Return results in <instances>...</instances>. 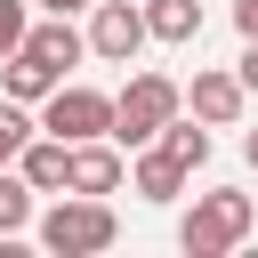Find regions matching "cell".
Listing matches in <instances>:
<instances>
[{
	"mask_svg": "<svg viewBox=\"0 0 258 258\" xmlns=\"http://www.w3.org/2000/svg\"><path fill=\"white\" fill-rule=\"evenodd\" d=\"M250 226H258V202L234 194V185H218V194H194V210L177 226V250L185 258H226L234 242H250Z\"/></svg>",
	"mask_w": 258,
	"mask_h": 258,
	"instance_id": "6da1fadb",
	"label": "cell"
},
{
	"mask_svg": "<svg viewBox=\"0 0 258 258\" xmlns=\"http://www.w3.org/2000/svg\"><path fill=\"white\" fill-rule=\"evenodd\" d=\"M32 234H40V250H56V258H97V250L121 242V218L105 210V194H64Z\"/></svg>",
	"mask_w": 258,
	"mask_h": 258,
	"instance_id": "7a4b0ae2",
	"label": "cell"
},
{
	"mask_svg": "<svg viewBox=\"0 0 258 258\" xmlns=\"http://www.w3.org/2000/svg\"><path fill=\"white\" fill-rule=\"evenodd\" d=\"M185 105V89L169 81V73H129V89L113 97V145L121 153H137V145H153L161 137V121Z\"/></svg>",
	"mask_w": 258,
	"mask_h": 258,
	"instance_id": "3957f363",
	"label": "cell"
},
{
	"mask_svg": "<svg viewBox=\"0 0 258 258\" xmlns=\"http://www.w3.org/2000/svg\"><path fill=\"white\" fill-rule=\"evenodd\" d=\"M40 129L64 137V145H81V137H113V97H105V89H81V81H56V89L40 97Z\"/></svg>",
	"mask_w": 258,
	"mask_h": 258,
	"instance_id": "277c9868",
	"label": "cell"
},
{
	"mask_svg": "<svg viewBox=\"0 0 258 258\" xmlns=\"http://www.w3.org/2000/svg\"><path fill=\"white\" fill-rule=\"evenodd\" d=\"M145 48V8L137 0H97L89 8V56L97 64H129Z\"/></svg>",
	"mask_w": 258,
	"mask_h": 258,
	"instance_id": "5b68a950",
	"label": "cell"
},
{
	"mask_svg": "<svg viewBox=\"0 0 258 258\" xmlns=\"http://www.w3.org/2000/svg\"><path fill=\"white\" fill-rule=\"evenodd\" d=\"M121 177H129V153L113 137H81L73 145V169H64V194H113Z\"/></svg>",
	"mask_w": 258,
	"mask_h": 258,
	"instance_id": "8992f818",
	"label": "cell"
},
{
	"mask_svg": "<svg viewBox=\"0 0 258 258\" xmlns=\"http://www.w3.org/2000/svg\"><path fill=\"white\" fill-rule=\"evenodd\" d=\"M185 105H194V121H210V129H234V121H242V105H250V89H242L234 73H194Z\"/></svg>",
	"mask_w": 258,
	"mask_h": 258,
	"instance_id": "52a82bcc",
	"label": "cell"
},
{
	"mask_svg": "<svg viewBox=\"0 0 258 258\" xmlns=\"http://www.w3.org/2000/svg\"><path fill=\"white\" fill-rule=\"evenodd\" d=\"M16 169H24V185H32V194H64L73 145H64V137H48V129H32V137H24V153H16Z\"/></svg>",
	"mask_w": 258,
	"mask_h": 258,
	"instance_id": "ba28073f",
	"label": "cell"
},
{
	"mask_svg": "<svg viewBox=\"0 0 258 258\" xmlns=\"http://www.w3.org/2000/svg\"><path fill=\"white\" fill-rule=\"evenodd\" d=\"M24 48H32L40 64H56V73H73V64L89 56V32H81L73 16H40V24L24 32Z\"/></svg>",
	"mask_w": 258,
	"mask_h": 258,
	"instance_id": "9c48e42d",
	"label": "cell"
},
{
	"mask_svg": "<svg viewBox=\"0 0 258 258\" xmlns=\"http://www.w3.org/2000/svg\"><path fill=\"white\" fill-rule=\"evenodd\" d=\"M185 177H194V169H185L177 153H161V145H137V161H129V185H137L145 202H177Z\"/></svg>",
	"mask_w": 258,
	"mask_h": 258,
	"instance_id": "30bf717a",
	"label": "cell"
},
{
	"mask_svg": "<svg viewBox=\"0 0 258 258\" xmlns=\"http://www.w3.org/2000/svg\"><path fill=\"white\" fill-rule=\"evenodd\" d=\"M56 81H64V73H56V64H40L32 48H16V56H0V97H16V105H40V97H48Z\"/></svg>",
	"mask_w": 258,
	"mask_h": 258,
	"instance_id": "8fae6325",
	"label": "cell"
},
{
	"mask_svg": "<svg viewBox=\"0 0 258 258\" xmlns=\"http://www.w3.org/2000/svg\"><path fill=\"white\" fill-rule=\"evenodd\" d=\"M145 40H169V48L202 40V0H145Z\"/></svg>",
	"mask_w": 258,
	"mask_h": 258,
	"instance_id": "7c38bea8",
	"label": "cell"
},
{
	"mask_svg": "<svg viewBox=\"0 0 258 258\" xmlns=\"http://www.w3.org/2000/svg\"><path fill=\"white\" fill-rule=\"evenodd\" d=\"M153 145H161V153H177L185 169H202V161H210V121H185V113H169Z\"/></svg>",
	"mask_w": 258,
	"mask_h": 258,
	"instance_id": "4fadbf2b",
	"label": "cell"
},
{
	"mask_svg": "<svg viewBox=\"0 0 258 258\" xmlns=\"http://www.w3.org/2000/svg\"><path fill=\"white\" fill-rule=\"evenodd\" d=\"M24 226H32V185H24V169L8 161V169H0V242H16Z\"/></svg>",
	"mask_w": 258,
	"mask_h": 258,
	"instance_id": "5bb4252c",
	"label": "cell"
},
{
	"mask_svg": "<svg viewBox=\"0 0 258 258\" xmlns=\"http://www.w3.org/2000/svg\"><path fill=\"white\" fill-rule=\"evenodd\" d=\"M32 129H40V121H32V113H24L16 97H0V169H8L16 153H24V137H32Z\"/></svg>",
	"mask_w": 258,
	"mask_h": 258,
	"instance_id": "9a60e30c",
	"label": "cell"
},
{
	"mask_svg": "<svg viewBox=\"0 0 258 258\" xmlns=\"http://www.w3.org/2000/svg\"><path fill=\"white\" fill-rule=\"evenodd\" d=\"M24 32H32V8H24V0H0V56H16Z\"/></svg>",
	"mask_w": 258,
	"mask_h": 258,
	"instance_id": "2e32d148",
	"label": "cell"
},
{
	"mask_svg": "<svg viewBox=\"0 0 258 258\" xmlns=\"http://www.w3.org/2000/svg\"><path fill=\"white\" fill-rule=\"evenodd\" d=\"M234 81H242V89L258 97V40H242V56H234Z\"/></svg>",
	"mask_w": 258,
	"mask_h": 258,
	"instance_id": "e0dca14e",
	"label": "cell"
},
{
	"mask_svg": "<svg viewBox=\"0 0 258 258\" xmlns=\"http://www.w3.org/2000/svg\"><path fill=\"white\" fill-rule=\"evenodd\" d=\"M234 32H242V40H258V0H234Z\"/></svg>",
	"mask_w": 258,
	"mask_h": 258,
	"instance_id": "ac0fdd59",
	"label": "cell"
},
{
	"mask_svg": "<svg viewBox=\"0 0 258 258\" xmlns=\"http://www.w3.org/2000/svg\"><path fill=\"white\" fill-rule=\"evenodd\" d=\"M48 16H81V8H97V0H40Z\"/></svg>",
	"mask_w": 258,
	"mask_h": 258,
	"instance_id": "d6986e66",
	"label": "cell"
},
{
	"mask_svg": "<svg viewBox=\"0 0 258 258\" xmlns=\"http://www.w3.org/2000/svg\"><path fill=\"white\" fill-rule=\"evenodd\" d=\"M242 153H250V169H258V129H250V137H242Z\"/></svg>",
	"mask_w": 258,
	"mask_h": 258,
	"instance_id": "ffe728a7",
	"label": "cell"
}]
</instances>
